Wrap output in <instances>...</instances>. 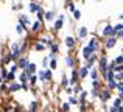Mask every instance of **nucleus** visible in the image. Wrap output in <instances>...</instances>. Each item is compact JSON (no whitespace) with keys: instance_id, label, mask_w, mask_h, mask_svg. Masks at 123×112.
<instances>
[{"instance_id":"49530a36","label":"nucleus","mask_w":123,"mask_h":112,"mask_svg":"<svg viewBox=\"0 0 123 112\" xmlns=\"http://www.w3.org/2000/svg\"><path fill=\"white\" fill-rule=\"evenodd\" d=\"M22 8H24V5H22L20 2H19V3H16V5L12 6V9H14V11H19V9H22Z\"/></svg>"},{"instance_id":"9d476101","label":"nucleus","mask_w":123,"mask_h":112,"mask_svg":"<svg viewBox=\"0 0 123 112\" xmlns=\"http://www.w3.org/2000/svg\"><path fill=\"white\" fill-rule=\"evenodd\" d=\"M87 45H89L95 53H98V50H100V42H98V39H97V37H92V39L87 42Z\"/></svg>"},{"instance_id":"aec40b11","label":"nucleus","mask_w":123,"mask_h":112,"mask_svg":"<svg viewBox=\"0 0 123 112\" xmlns=\"http://www.w3.org/2000/svg\"><path fill=\"white\" fill-rule=\"evenodd\" d=\"M41 30H42V22L41 20H36L34 24H31V31L33 33H39Z\"/></svg>"},{"instance_id":"423d86ee","label":"nucleus","mask_w":123,"mask_h":112,"mask_svg":"<svg viewBox=\"0 0 123 112\" xmlns=\"http://www.w3.org/2000/svg\"><path fill=\"white\" fill-rule=\"evenodd\" d=\"M64 19H66V16L61 14L59 17H58L56 20H55V24H53V30H55V31H59L61 28L64 27Z\"/></svg>"},{"instance_id":"a211bd4d","label":"nucleus","mask_w":123,"mask_h":112,"mask_svg":"<svg viewBox=\"0 0 123 112\" xmlns=\"http://www.w3.org/2000/svg\"><path fill=\"white\" fill-rule=\"evenodd\" d=\"M28 79H30V73H28L27 70H22L20 75H19V81L20 83H28Z\"/></svg>"},{"instance_id":"c85d7f7f","label":"nucleus","mask_w":123,"mask_h":112,"mask_svg":"<svg viewBox=\"0 0 123 112\" xmlns=\"http://www.w3.org/2000/svg\"><path fill=\"white\" fill-rule=\"evenodd\" d=\"M45 79H47V81H51V79H53V73H51L50 67H45Z\"/></svg>"},{"instance_id":"de8ad7c7","label":"nucleus","mask_w":123,"mask_h":112,"mask_svg":"<svg viewBox=\"0 0 123 112\" xmlns=\"http://www.w3.org/2000/svg\"><path fill=\"white\" fill-rule=\"evenodd\" d=\"M48 64H50V56L42 59V65H44V67H48Z\"/></svg>"},{"instance_id":"9b49d317","label":"nucleus","mask_w":123,"mask_h":112,"mask_svg":"<svg viewBox=\"0 0 123 112\" xmlns=\"http://www.w3.org/2000/svg\"><path fill=\"white\" fill-rule=\"evenodd\" d=\"M78 72H80V78L84 79V78H87V76H89L90 67H87V65H81V67L78 69Z\"/></svg>"},{"instance_id":"13d9d810","label":"nucleus","mask_w":123,"mask_h":112,"mask_svg":"<svg viewBox=\"0 0 123 112\" xmlns=\"http://www.w3.org/2000/svg\"><path fill=\"white\" fill-rule=\"evenodd\" d=\"M118 19H120V20H123V12H122L120 16H118Z\"/></svg>"},{"instance_id":"ddd939ff","label":"nucleus","mask_w":123,"mask_h":112,"mask_svg":"<svg viewBox=\"0 0 123 112\" xmlns=\"http://www.w3.org/2000/svg\"><path fill=\"white\" fill-rule=\"evenodd\" d=\"M19 22H20L22 25H25V27H31V22H30V17H28L27 14H20L19 16Z\"/></svg>"},{"instance_id":"680f3d73","label":"nucleus","mask_w":123,"mask_h":112,"mask_svg":"<svg viewBox=\"0 0 123 112\" xmlns=\"http://www.w3.org/2000/svg\"><path fill=\"white\" fill-rule=\"evenodd\" d=\"M98 2H100V0H98Z\"/></svg>"},{"instance_id":"cd10ccee","label":"nucleus","mask_w":123,"mask_h":112,"mask_svg":"<svg viewBox=\"0 0 123 112\" xmlns=\"http://www.w3.org/2000/svg\"><path fill=\"white\" fill-rule=\"evenodd\" d=\"M45 48H47V45H45V44H42L41 41L36 44V45H34V52H44Z\"/></svg>"},{"instance_id":"f03ea898","label":"nucleus","mask_w":123,"mask_h":112,"mask_svg":"<svg viewBox=\"0 0 123 112\" xmlns=\"http://www.w3.org/2000/svg\"><path fill=\"white\" fill-rule=\"evenodd\" d=\"M115 34H117V31H115L114 25H111V24H106L105 27H103V30H101V36H103V37L115 36Z\"/></svg>"},{"instance_id":"a878e982","label":"nucleus","mask_w":123,"mask_h":112,"mask_svg":"<svg viewBox=\"0 0 123 112\" xmlns=\"http://www.w3.org/2000/svg\"><path fill=\"white\" fill-rule=\"evenodd\" d=\"M37 75L36 73H33V75H30V79H28V83H30V86L31 87H34V86H36V83H37Z\"/></svg>"},{"instance_id":"6e6d98bb","label":"nucleus","mask_w":123,"mask_h":112,"mask_svg":"<svg viewBox=\"0 0 123 112\" xmlns=\"http://www.w3.org/2000/svg\"><path fill=\"white\" fill-rule=\"evenodd\" d=\"M118 97H120L122 100H123V90H122V92H118Z\"/></svg>"},{"instance_id":"8fccbe9b","label":"nucleus","mask_w":123,"mask_h":112,"mask_svg":"<svg viewBox=\"0 0 123 112\" xmlns=\"http://www.w3.org/2000/svg\"><path fill=\"white\" fill-rule=\"evenodd\" d=\"M0 92H8V86H6L5 83H2V84H0Z\"/></svg>"},{"instance_id":"dca6fc26","label":"nucleus","mask_w":123,"mask_h":112,"mask_svg":"<svg viewBox=\"0 0 123 112\" xmlns=\"http://www.w3.org/2000/svg\"><path fill=\"white\" fill-rule=\"evenodd\" d=\"M97 61H98V56H97V53H93V55L90 56L89 59H86V65H87V67H90V69H92V67L95 65V62H97Z\"/></svg>"},{"instance_id":"7ed1b4c3","label":"nucleus","mask_w":123,"mask_h":112,"mask_svg":"<svg viewBox=\"0 0 123 112\" xmlns=\"http://www.w3.org/2000/svg\"><path fill=\"white\" fill-rule=\"evenodd\" d=\"M111 89L109 87H106V89H101L100 90V95H98V98H100V101H101L103 104H106V101H109L111 100V97H112V94H111Z\"/></svg>"},{"instance_id":"f704fd0d","label":"nucleus","mask_w":123,"mask_h":112,"mask_svg":"<svg viewBox=\"0 0 123 112\" xmlns=\"http://www.w3.org/2000/svg\"><path fill=\"white\" fill-rule=\"evenodd\" d=\"M69 103L70 104H80V98H76L75 95H69Z\"/></svg>"},{"instance_id":"a19ab883","label":"nucleus","mask_w":123,"mask_h":112,"mask_svg":"<svg viewBox=\"0 0 123 112\" xmlns=\"http://www.w3.org/2000/svg\"><path fill=\"white\" fill-rule=\"evenodd\" d=\"M70 106H72V104H70L69 101H67V103H62L61 104V111H70Z\"/></svg>"},{"instance_id":"09e8293b","label":"nucleus","mask_w":123,"mask_h":112,"mask_svg":"<svg viewBox=\"0 0 123 112\" xmlns=\"http://www.w3.org/2000/svg\"><path fill=\"white\" fill-rule=\"evenodd\" d=\"M0 73H2V76H3V79H5V78H6V75H8V70H6V67H5V65H3V69H2V70H0Z\"/></svg>"},{"instance_id":"c756f323","label":"nucleus","mask_w":123,"mask_h":112,"mask_svg":"<svg viewBox=\"0 0 123 112\" xmlns=\"http://www.w3.org/2000/svg\"><path fill=\"white\" fill-rule=\"evenodd\" d=\"M37 78H39V81H41V83H47V79H45V69L37 72Z\"/></svg>"},{"instance_id":"b1692460","label":"nucleus","mask_w":123,"mask_h":112,"mask_svg":"<svg viewBox=\"0 0 123 112\" xmlns=\"http://www.w3.org/2000/svg\"><path fill=\"white\" fill-rule=\"evenodd\" d=\"M25 31H27V27H25V25H22L20 22H19V24L16 25V33H17V34H24Z\"/></svg>"},{"instance_id":"58836bf2","label":"nucleus","mask_w":123,"mask_h":112,"mask_svg":"<svg viewBox=\"0 0 123 112\" xmlns=\"http://www.w3.org/2000/svg\"><path fill=\"white\" fill-rule=\"evenodd\" d=\"M73 19H75V20H80V19H81V11H80V9H75V11H73Z\"/></svg>"},{"instance_id":"4c0bfd02","label":"nucleus","mask_w":123,"mask_h":112,"mask_svg":"<svg viewBox=\"0 0 123 112\" xmlns=\"http://www.w3.org/2000/svg\"><path fill=\"white\" fill-rule=\"evenodd\" d=\"M81 90H83V87L80 84H75V86H73V95H78Z\"/></svg>"},{"instance_id":"f257e3e1","label":"nucleus","mask_w":123,"mask_h":112,"mask_svg":"<svg viewBox=\"0 0 123 112\" xmlns=\"http://www.w3.org/2000/svg\"><path fill=\"white\" fill-rule=\"evenodd\" d=\"M98 70H100V73H101V75H105V73L109 70V62H108V58H106V55L98 56Z\"/></svg>"},{"instance_id":"a18cd8bd","label":"nucleus","mask_w":123,"mask_h":112,"mask_svg":"<svg viewBox=\"0 0 123 112\" xmlns=\"http://www.w3.org/2000/svg\"><path fill=\"white\" fill-rule=\"evenodd\" d=\"M122 103H123V100H122L120 97H117V98H115V100H114V104H112V106H120Z\"/></svg>"},{"instance_id":"4be33fe9","label":"nucleus","mask_w":123,"mask_h":112,"mask_svg":"<svg viewBox=\"0 0 123 112\" xmlns=\"http://www.w3.org/2000/svg\"><path fill=\"white\" fill-rule=\"evenodd\" d=\"M106 84H108V86H106V87H109V89H111V90H117V79H109V81H106Z\"/></svg>"},{"instance_id":"1a4fd4ad","label":"nucleus","mask_w":123,"mask_h":112,"mask_svg":"<svg viewBox=\"0 0 123 112\" xmlns=\"http://www.w3.org/2000/svg\"><path fill=\"white\" fill-rule=\"evenodd\" d=\"M64 44H66L67 48H75V45H76V37L66 36V39H64Z\"/></svg>"},{"instance_id":"6e6552de","label":"nucleus","mask_w":123,"mask_h":112,"mask_svg":"<svg viewBox=\"0 0 123 112\" xmlns=\"http://www.w3.org/2000/svg\"><path fill=\"white\" fill-rule=\"evenodd\" d=\"M28 64H30V59H28V56H20V58L17 59V65H19V69H20V70H25Z\"/></svg>"},{"instance_id":"603ef678","label":"nucleus","mask_w":123,"mask_h":112,"mask_svg":"<svg viewBox=\"0 0 123 112\" xmlns=\"http://www.w3.org/2000/svg\"><path fill=\"white\" fill-rule=\"evenodd\" d=\"M66 92H67V95H73V86H72V87H69V86H67V87H66Z\"/></svg>"},{"instance_id":"f3484780","label":"nucleus","mask_w":123,"mask_h":112,"mask_svg":"<svg viewBox=\"0 0 123 112\" xmlns=\"http://www.w3.org/2000/svg\"><path fill=\"white\" fill-rule=\"evenodd\" d=\"M87 34H89V30H87L86 27L78 28V39H84V37H87Z\"/></svg>"},{"instance_id":"6ab92c4d","label":"nucleus","mask_w":123,"mask_h":112,"mask_svg":"<svg viewBox=\"0 0 123 112\" xmlns=\"http://www.w3.org/2000/svg\"><path fill=\"white\" fill-rule=\"evenodd\" d=\"M55 16H56V11H55V9H51V11H45L44 19L47 22H51V20H55Z\"/></svg>"},{"instance_id":"0eeeda50","label":"nucleus","mask_w":123,"mask_h":112,"mask_svg":"<svg viewBox=\"0 0 123 112\" xmlns=\"http://www.w3.org/2000/svg\"><path fill=\"white\" fill-rule=\"evenodd\" d=\"M93 53H95V52H93V50L90 48L89 45H84V47H83V50H81V56H83V59H84V61L89 59V58L92 56Z\"/></svg>"},{"instance_id":"2f4dec72","label":"nucleus","mask_w":123,"mask_h":112,"mask_svg":"<svg viewBox=\"0 0 123 112\" xmlns=\"http://www.w3.org/2000/svg\"><path fill=\"white\" fill-rule=\"evenodd\" d=\"M48 48H50V53H55V55H56V53L58 52H59V45H58V44H51V45L50 47H48Z\"/></svg>"},{"instance_id":"72a5a7b5","label":"nucleus","mask_w":123,"mask_h":112,"mask_svg":"<svg viewBox=\"0 0 123 112\" xmlns=\"http://www.w3.org/2000/svg\"><path fill=\"white\" fill-rule=\"evenodd\" d=\"M92 89H101V81L100 79H92Z\"/></svg>"},{"instance_id":"412c9836","label":"nucleus","mask_w":123,"mask_h":112,"mask_svg":"<svg viewBox=\"0 0 123 112\" xmlns=\"http://www.w3.org/2000/svg\"><path fill=\"white\" fill-rule=\"evenodd\" d=\"M11 61H12V53H11V52H8L5 56L2 58V64H3V65H8Z\"/></svg>"},{"instance_id":"864d4df0","label":"nucleus","mask_w":123,"mask_h":112,"mask_svg":"<svg viewBox=\"0 0 123 112\" xmlns=\"http://www.w3.org/2000/svg\"><path fill=\"white\" fill-rule=\"evenodd\" d=\"M114 28H115V31H120V30H123V24H117V25H114ZM117 36V34H115Z\"/></svg>"},{"instance_id":"79ce46f5","label":"nucleus","mask_w":123,"mask_h":112,"mask_svg":"<svg viewBox=\"0 0 123 112\" xmlns=\"http://www.w3.org/2000/svg\"><path fill=\"white\" fill-rule=\"evenodd\" d=\"M114 62H115V64H123V55H118V56H115Z\"/></svg>"},{"instance_id":"c03bdc74","label":"nucleus","mask_w":123,"mask_h":112,"mask_svg":"<svg viewBox=\"0 0 123 112\" xmlns=\"http://www.w3.org/2000/svg\"><path fill=\"white\" fill-rule=\"evenodd\" d=\"M115 79L117 81H123V72H115Z\"/></svg>"},{"instance_id":"39448f33","label":"nucleus","mask_w":123,"mask_h":112,"mask_svg":"<svg viewBox=\"0 0 123 112\" xmlns=\"http://www.w3.org/2000/svg\"><path fill=\"white\" fill-rule=\"evenodd\" d=\"M22 89V83L19 81V83H14V81H11L8 84V94H14V92H17V90H20Z\"/></svg>"},{"instance_id":"5701e85b","label":"nucleus","mask_w":123,"mask_h":112,"mask_svg":"<svg viewBox=\"0 0 123 112\" xmlns=\"http://www.w3.org/2000/svg\"><path fill=\"white\" fill-rule=\"evenodd\" d=\"M25 70H27V72L30 73V75H33V73H36L37 67H36V64H34V62H30V64L27 65V69H25Z\"/></svg>"},{"instance_id":"3c124183","label":"nucleus","mask_w":123,"mask_h":112,"mask_svg":"<svg viewBox=\"0 0 123 112\" xmlns=\"http://www.w3.org/2000/svg\"><path fill=\"white\" fill-rule=\"evenodd\" d=\"M117 90L118 92L123 90V81H117Z\"/></svg>"},{"instance_id":"20e7f679","label":"nucleus","mask_w":123,"mask_h":112,"mask_svg":"<svg viewBox=\"0 0 123 112\" xmlns=\"http://www.w3.org/2000/svg\"><path fill=\"white\" fill-rule=\"evenodd\" d=\"M117 41L118 37L117 36H109V37H105V48L106 50H111L117 45Z\"/></svg>"},{"instance_id":"f8f14e48","label":"nucleus","mask_w":123,"mask_h":112,"mask_svg":"<svg viewBox=\"0 0 123 112\" xmlns=\"http://www.w3.org/2000/svg\"><path fill=\"white\" fill-rule=\"evenodd\" d=\"M64 62H66V65L69 69H75V65H76V59L73 56H66L64 58Z\"/></svg>"},{"instance_id":"7c9ffc66","label":"nucleus","mask_w":123,"mask_h":112,"mask_svg":"<svg viewBox=\"0 0 123 112\" xmlns=\"http://www.w3.org/2000/svg\"><path fill=\"white\" fill-rule=\"evenodd\" d=\"M14 79H16V73H14V72H8L5 81H6V83H11V81H14Z\"/></svg>"},{"instance_id":"ea45409f","label":"nucleus","mask_w":123,"mask_h":112,"mask_svg":"<svg viewBox=\"0 0 123 112\" xmlns=\"http://www.w3.org/2000/svg\"><path fill=\"white\" fill-rule=\"evenodd\" d=\"M19 70H20V69H19V65H17V62H14V64H12V65H11V67H9V72H14V73H17V72H19Z\"/></svg>"},{"instance_id":"bf43d9fd","label":"nucleus","mask_w":123,"mask_h":112,"mask_svg":"<svg viewBox=\"0 0 123 112\" xmlns=\"http://www.w3.org/2000/svg\"><path fill=\"white\" fill-rule=\"evenodd\" d=\"M0 64H2V58H0Z\"/></svg>"},{"instance_id":"bb28decb","label":"nucleus","mask_w":123,"mask_h":112,"mask_svg":"<svg viewBox=\"0 0 123 112\" xmlns=\"http://www.w3.org/2000/svg\"><path fill=\"white\" fill-rule=\"evenodd\" d=\"M89 97V92H86V90H81L78 94V98H80V103H84L86 101V98Z\"/></svg>"},{"instance_id":"052dcab7","label":"nucleus","mask_w":123,"mask_h":112,"mask_svg":"<svg viewBox=\"0 0 123 112\" xmlns=\"http://www.w3.org/2000/svg\"><path fill=\"white\" fill-rule=\"evenodd\" d=\"M17 2H22V0H17Z\"/></svg>"},{"instance_id":"5fc2aeb1","label":"nucleus","mask_w":123,"mask_h":112,"mask_svg":"<svg viewBox=\"0 0 123 112\" xmlns=\"http://www.w3.org/2000/svg\"><path fill=\"white\" fill-rule=\"evenodd\" d=\"M117 37H118V39H123V30L117 31Z\"/></svg>"},{"instance_id":"4468645a","label":"nucleus","mask_w":123,"mask_h":112,"mask_svg":"<svg viewBox=\"0 0 123 112\" xmlns=\"http://www.w3.org/2000/svg\"><path fill=\"white\" fill-rule=\"evenodd\" d=\"M41 8H42V6H41V3L34 2V0H33V2L30 3V5H28V11H30V12H37V11H39Z\"/></svg>"},{"instance_id":"393cba45","label":"nucleus","mask_w":123,"mask_h":112,"mask_svg":"<svg viewBox=\"0 0 123 112\" xmlns=\"http://www.w3.org/2000/svg\"><path fill=\"white\" fill-rule=\"evenodd\" d=\"M69 84H70V79L67 78V75L64 73V75H62V78H61V87H64V89H66Z\"/></svg>"},{"instance_id":"e433bc0d","label":"nucleus","mask_w":123,"mask_h":112,"mask_svg":"<svg viewBox=\"0 0 123 112\" xmlns=\"http://www.w3.org/2000/svg\"><path fill=\"white\" fill-rule=\"evenodd\" d=\"M66 8L69 9L70 12H73V11H75V9H76V8H75V3H73V2H70V0H69V2L66 3Z\"/></svg>"},{"instance_id":"37998d69","label":"nucleus","mask_w":123,"mask_h":112,"mask_svg":"<svg viewBox=\"0 0 123 112\" xmlns=\"http://www.w3.org/2000/svg\"><path fill=\"white\" fill-rule=\"evenodd\" d=\"M30 111H37V101H31L30 103Z\"/></svg>"},{"instance_id":"c9c22d12","label":"nucleus","mask_w":123,"mask_h":112,"mask_svg":"<svg viewBox=\"0 0 123 112\" xmlns=\"http://www.w3.org/2000/svg\"><path fill=\"white\" fill-rule=\"evenodd\" d=\"M36 16H37V20H41V22H44L45 20V19H44V16H45V11H44V9H39V11H37L36 12Z\"/></svg>"},{"instance_id":"473e14b6","label":"nucleus","mask_w":123,"mask_h":112,"mask_svg":"<svg viewBox=\"0 0 123 112\" xmlns=\"http://www.w3.org/2000/svg\"><path fill=\"white\" fill-rule=\"evenodd\" d=\"M48 67H50L51 70H55L58 67V61H56V58H50V64H48Z\"/></svg>"},{"instance_id":"2eb2a0df","label":"nucleus","mask_w":123,"mask_h":112,"mask_svg":"<svg viewBox=\"0 0 123 112\" xmlns=\"http://www.w3.org/2000/svg\"><path fill=\"white\" fill-rule=\"evenodd\" d=\"M100 75H101V73H100V70H98V67H92V69H90V72H89V76H90V79H100Z\"/></svg>"},{"instance_id":"4d7b16f0","label":"nucleus","mask_w":123,"mask_h":112,"mask_svg":"<svg viewBox=\"0 0 123 112\" xmlns=\"http://www.w3.org/2000/svg\"><path fill=\"white\" fill-rule=\"evenodd\" d=\"M5 81V79H3V76H2V73H0V84H2V83Z\"/></svg>"}]
</instances>
